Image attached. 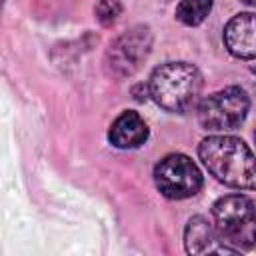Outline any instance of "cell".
Listing matches in <instances>:
<instances>
[{
    "instance_id": "1",
    "label": "cell",
    "mask_w": 256,
    "mask_h": 256,
    "mask_svg": "<svg viewBox=\"0 0 256 256\" xmlns=\"http://www.w3.org/2000/svg\"><path fill=\"white\" fill-rule=\"evenodd\" d=\"M198 156L208 172L226 186L256 190V156L234 136H208L198 146Z\"/></svg>"
},
{
    "instance_id": "2",
    "label": "cell",
    "mask_w": 256,
    "mask_h": 256,
    "mask_svg": "<svg viewBox=\"0 0 256 256\" xmlns=\"http://www.w3.org/2000/svg\"><path fill=\"white\" fill-rule=\"evenodd\" d=\"M202 76L196 66L188 62H166L158 66L150 80L148 92L154 102L168 112H186L198 100Z\"/></svg>"
},
{
    "instance_id": "3",
    "label": "cell",
    "mask_w": 256,
    "mask_h": 256,
    "mask_svg": "<svg viewBox=\"0 0 256 256\" xmlns=\"http://www.w3.org/2000/svg\"><path fill=\"white\" fill-rule=\"evenodd\" d=\"M212 216L218 234L234 248L256 244V204L242 194H228L214 202Z\"/></svg>"
},
{
    "instance_id": "4",
    "label": "cell",
    "mask_w": 256,
    "mask_h": 256,
    "mask_svg": "<svg viewBox=\"0 0 256 256\" xmlns=\"http://www.w3.org/2000/svg\"><path fill=\"white\" fill-rule=\"evenodd\" d=\"M250 100L244 88L228 86L206 96L198 104V122L206 130H234L240 126L248 114Z\"/></svg>"
},
{
    "instance_id": "5",
    "label": "cell",
    "mask_w": 256,
    "mask_h": 256,
    "mask_svg": "<svg viewBox=\"0 0 256 256\" xmlns=\"http://www.w3.org/2000/svg\"><path fill=\"white\" fill-rule=\"evenodd\" d=\"M154 182L160 194L172 200L194 196L202 188L198 166L184 154H168L154 168Z\"/></svg>"
},
{
    "instance_id": "6",
    "label": "cell",
    "mask_w": 256,
    "mask_h": 256,
    "mask_svg": "<svg viewBox=\"0 0 256 256\" xmlns=\"http://www.w3.org/2000/svg\"><path fill=\"white\" fill-rule=\"evenodd\" d=\"M150 32L144 26H136L128 32H124L120 38H116L106 54L108 66L118 76H130L138 70L140 62L146 60L150 52Z\"/></svg>"
},
{
    "instance_id": "7",
    "label": "cell",
    "mask_w": 256,
    "mask_h": 256,
    "mask_svg": "<svg viewBox=\"0 0 256 256\" xmlns=\"http://www.w3.org/2000/svg\"><path fill=\"white\" fill-rule=\"evenodd\" d=\"M224 44L228 52L242 60L256 58V14H236L224 28Z\"/></svg>"
},
{
    "instance_id": "8",
    "label": "cell",
    "mask_w": 256,
    "mask_h": 256,
    "mask_svg": "<svg viewBox=\"0 0 256 256\" xmlns=\"http://www.w3.org/2000/svg\"><path fill=\"white\" fill-rule=\"evenodd\" d=\"M184 244L190 254H210V252L236 254L238 252V248L234 246H226V244L218 246V238H216L212 224L202 216H194L188 220L186 230H184Z\"/></svg>"
},
{
    "instance_id": "9",
    "label": "cell",
    "mask_w": 256,
    "mask_h": 256,
    "mask_svg": "<svg viewBox=\"0 0 256 256\" xmlns=\"http://www.w3.org/2000/svg\"><path fill=\"white\" fill-rule=\"evenodd\" d=\"M148 138V126L138 112H122L110 126L108 140L116 148H136Z\"/></svg>"
},
{
    "instance_id": "10",
    "label": "cell",
    "mask_w": 256,
    "mask_h": 256,
    "mask_svg": "<svg viewBox=\"0 0 256 256\" xmlns=\"http://www.w3.org/2000/svg\"><path fill=\"white\" fill-rule=\"evenodd\" d=\"M212 10V0H182L176 8V18L186 26H198Z\"/></svg>"
},
{
    "instance_id": "11",
    "label": "cell",
    "mask_w": 256,
    "mask_h": 256,
    "mask_svg": "<svg viewBox=\"0 0 256 256\" xmlns=\"http://www.w3.org/2000/svg\"><path fill=\"white\" fill-rule=\"evenodd\" d=\"M122 12L120 0H98L96 2V16L102 24H112Z\"/></svg>"
},
{
    "instance_id": "12",
    "label": "cell",
    "mask_w": 256,
    "mask_h": 256,
    "mask_svg": "<svg viewBox=\"0 0 256 256\" xmlns=\"http://www.w3.org/2000/svg\"><path fill=\"white\" fill-rule=\"evenodd\" d=\"M244 4H248V6H254L256 8V0H242Z\"/></svg>"
},
{
    "instance_id": "13",
    "label": "cell",
    "mask_w": 256,
    "mask_h": 256,
    "mask_svg": "<svg viewBox=\"0 0 256 256\" xmlns=\"http://www.w3.org/2000/svg\"><path fill=\"white\" fill-rule=\"evenodd\" d=\"M254 72H256V66H254Z\"/></svg>"
}]
</instances>
